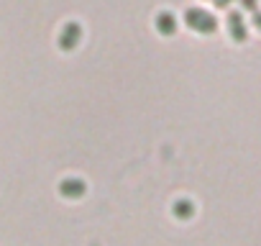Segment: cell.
Listing matches in <instances>:
<instances>
[{"label": "cell", "instance_id": "1", "mask_svg": "<svg viewBox=\"0 0 261 246\" xmlns=\"http://www.w3.org/2000/svg\"><path fill=\"white\" fill-rule=\"evenodd\" d=\"M185 21H187L190 29L202 31V34H210V31H215V26H218L215 18H213L207 11H202V8H190L187 16H185Z\"/></svg>", "mask_w": 261, "mask_h": 246}, {"label": "cell", "instance_id": "2", "mask_svg": "<svg viewBox=\"0 0 261 246\" xmlns=\"http://www.w3.org/2000/svg\"><path fill=\"white\" fill-rule=\"evenodd\" d=\"M85 190H87L85 182L77 180V177H67V180H62V185H59V192H62V198H67V200H77V198H82Z\"/></svg>", "mask_w": 261, "mask_h": 246}, {"label": "cell", "instance_id": "3", "mask_svg": "<svg viewBox=\"0 0 261 246\" xmlns=\"http://www.w3.org/2000/svg\"><path fill=\"white\" fill-rule=\"evenodd\" d=\"M80 36H82L80 26L69 23V26H64V31H62V36H59V46H62V49H74L77 41H80Z\"/></svg>", "mask_w": 261, "mask_h": 246}, {"label": "cell", "instance_id": "4", "mask_svg": "<svg viewBox=\"0 0 261 246\" xmlns=\"http://www.w3.org/2000/svg\"><path fill=\"white\" fill-rule=\"evenodd\" d=\"M228 29H230L233 39H238V41H243V39H246V26H243L241 13H230V16H228Z\"/></svg>", "mask_w": 261, "mask_h": 246}, {"label": "cell", "instance_id": "5", "mask_svg": "<svg viewBox=\"0 0 261 246\" xmlns=\"http://www.w3.org/2000/svg\"><path fill=\"white\" fill-rule=\"evenodd\" d=\"M172 213H174V218L187 220V218H192V215H195V205H192L190 200H177V203L172 205Z\"/></svg>", "mask_w": 261, "mask_h": 246}, {"label": "cell", "instance_id": "6", "mask_svg": "<svg viewBox=\"0 0 261 246\" xmlns=\"http://www.w3.org/2000/svg\"><path fill=\"white\" fill-rule=\"evenodd\" d=\"M156 29H159L162 34H174V29H177L174 16H172V13H159V16H156Z\"/></svg>", "mask_w": 261, "mask_h": 246}, {"label": "cell", "instance_id": "7", "mask_svg": "<svg viewBox=\"0 0 261 246\" xmlns=\"http://www.w3.org/2000/svg\"><path fill=\"white\" fill-rule=\"evenodd\" d=\"M241 3H243L246 8H251V11H256V0H241Z\"/></svg>", "mask_w": 261, "mask_h": 246}, {"label": "cell", "instance_id": "8", "mask_svg": "<svg viewBox=\"0 0 261 246\" xmlns=\"http://www.w3.org/2000/svg\"><path fill=\"white\" fill-rule=\"evenodd\" d=\"M253 21H256V26L261 29V13H253Z\"/></svg>", "mask_w": 261, "mask_h": 246}, {"label": "cell", "instance_id": "9", "mask_svg": "<svg viewBox=\"0 0 261 246\" xmlns=\"http://www.w3.org/2000/svg\"><path fill=\"white\" fill-rule=\"evenodd\" d=\"M215 3H218V6H228V3H230V0H215Z\"/></svg>", "mask_w": 261, "mask_h": 246}]
</instances>
